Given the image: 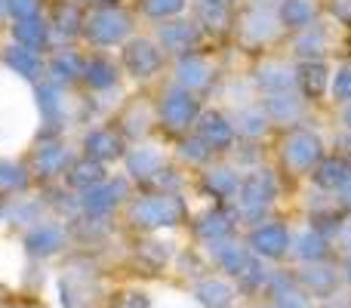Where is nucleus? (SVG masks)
Listing matches in <instances>:
<instances>
[{"instance_id": "nucleus-12", "label": "nucleus", "mask_w": 351, "mask_h": 308, "mask_svg": "<svg viewBox=\"0 0 351 308\" xmlns=\"http://www.w3.org/2000/svg\"><path fill=\"white\" fill-rule=\"evenodd\" d=\"M90 31L96 34L99 43H111V40H117V37H123V31H127V19L117 16V12H102Z\"/></svg>"}, {"instance_id": "nucleus-19", "label": "nucleus", "mask_w": 351, "mask_h": 308, "mask_svg": "<svg viewBox=\"0 0 351 308\" xmlns=\"http://www.w3.org/2000/svg\"><path fill=\"white\" fill-rule=\"evenodd\" d=\"M206 188L216 194H234L237 191V176L231 173V169H213V173H206Z\"/></svg>"}, {"instance_id": "nucleus-31", "label": "nucleus", "mask_w": 351, "mask_h": 308, "mask_svg": "<svg viewBox=\"0 0 351 308\" xmlns=\"http://www.w3.org/2000/svg\"><path fill=\"white\" fill-rule=\"evenodd\" d=\"M333 10H336V16H339L342 22H348V25H351V0H336Z\"/></svg>"}, {"instance_id": "nucleus-23", "label": "nucleus", "mask_w": 351, "mask_h": 308, "mask_svg": "<svg viewBox=\"0 0 351 308\" xmlns=\"http://www.w3.org/2000/svg\"><path fill=\"white\" fill-rule=\"evenodd\" d=\"M268 111H271L274 117H280V121H290V117L299 115V105L293 102L290 96H284V93H280V96H271V99H268Z\"/></svg>"}, {"instance_id": "nucleus-10", "label": "nucleus", "mask_w": 351, "mask_h": 308, "mask_svg": "<svg viewBox=\"0 0 351 308\" xmlns=\"http://www.w3.org/2000/svg\"><path fill=\"white\" fill-rule=\"evenodd\" d=\"M348 179H351L348 167L339 161V157H330V161H324L321 167L315 169V182L321 188H346Z\"/></svg>"}, {"instance_id": "nucleus-2", "label": "nucleus", "mask_w": 351, "mask_h": 308, "mask_svg": "<svg viewBox=\"0 0 351 308\" xmlns=\"http://www.w3.org/2000/svg\"><path fill=\"white\" fill-rule=\"evenodd\" d=\"M133 216L139 225H176V219L182 216V204L176 198H148L136 204Z\"/></svg>"}, {"instance_id": "nucleus-35", "label": "nucleus", "mask_w": 351, "mask_h": 308, "mask_svg": "<svg viewBox=\"0 0 351 308\" xmlns=\"http://www.w3.org/2000/svg\"><path fill=\"white\" fill-rule=\"evenodd\" d=\"M342 237H346V241H348V247H351V225H348L346 231H342Z\"/></svg>"}, {"instance_id": "nucleus-27", "label": "nucleus", "mask_w": 351, "mask_h": 308, "mask_svg": "<svg viewBox=\"0 0 351 308\" xmlns=\"http://www.w3.org/2000/svg\"><path fill=\"white\" fill-rule=\"evenodd\" d=\"M268 16L265 12H256V16H250V22H247V34L250 37H256V40H259V37H268L271 34V28H268Z\"/></svg>"}, {"instance_id": "nucleus-28", "label": "nucleus", "mask_w": 351, "mask_h": 308, "mask_svg": "<svg viewBox=\"0 0 351 308\" xmlns=\"http://www.w3.org/2000/svg\"><path fill=\"white\" fill-rule=\"evenodd\" d=\"M111 65H105V62H93L90 65V84H96V86H105V84H111Z\"/></svg>"}, {"instance_id": "nucleus-30", "label": "nucleus", "mask_w": 351, "mask_h": 308, "mask_svg": "<svg viewBox=\"0 0 351 308\" xmlns=\"http://www.w3.org/2000/svg\"><path fill=\"white\" fill-rule=\"evenodd\" d=\"M241 278H243V284H247V287H250V290H256V287H262V284H265V281H268V274H265V272H262V268L250 265V268H247V272H243V274H241Z\"/></svg>"}, {"instance_id": "nucleus-21", "label": "nucleus", "mask_w": 351, "mask_h": 308, "mask_svg": "<svg viewBox=\"0 0 351 308\" xmlns=\"http://www.w3.org/2000/svg\"><path fill=\"white\" fill-rule=\"evenodd\" d=\"M265 127H268V117H265V111L262 108H247L241 115V133L259 136V133H265Z\"/></svg>"}, {"instance_id": "nucleus-17", "label": "nucleus", "mask_w": 351, "mask_h": 308, "mask_svg": "<svg viewBox=\"0 0 351 308\" xmlns=\"http://www.w3.org/2000/svg\"><path fill=\"white\" fill-rule=\"evenodd\" d=\"M299 256L308 262H321L327 256V241L321 235H315V231H308V235L299 237Z\"/></svg>"}, {"instance_id": "nucleus-8", "label": "nucleus", "mask_w": 351, "mask_h": 308, "mask_svg": "<svg viewBox=\"0 0 351 308\" xmlns=\"http://www.w3.org/2000/svg\"><path fill=\"white\" fill-rule=\"evenodd\" d=\"M299 86H302L305 96H321L324 86H327V68L321 65V62H302L299 65V74H296Z\"/></svg>"}, {"instance_id": "nucleus-13", "label": "nucleus", "mask_w": 351, "mask_h": 308, "mask_svg": "<svg viewBox=\"0 0 351 308\" xmlns=\"http://www.w3.org/2000/svg\"><path fill=\"white\" fill-rule=\"evenodd\" d=\"M280 19H284V25H290V28H308L311 19H315V10H311L308 0H284Z\"/></svg>"}, {"instance_id": "nucleus-11", "label": "nucleus", "mask_w": 351, "mask_h": 308, "mask_svg": "<svg viewBox=\"0 0 351 308\" xmlns=\"http://www.w3.org/2000/svg\"><path fill=\"white\" fill-rule=\"evenodd\" d=\"M200 136H204L206 145L213 148H228L231 145V127L225 123V117L219 115H206L200 123Z\"/></svg>"}, {"instance_id": "nucleus-26", "label": "nucleus", "mask_w": 351, "mask_h": 308, "mask_svg": "<svg viewBox=\"0 0 351 308\" xmlns=\"http://www.w3.org/2000/svg\"><path fill=\"white\" fill-rule=\"evenodd\" d=\"M182 3H185V0H148L145 10L152 12V16H173V12L182 10Z\"/></svg>"}, {"instance_id": "nucleus-20", "label": "nucleus", "mask_w": 351, "mask_h": 308, "mask_svg": "<svg viewBox=\"0 0 351 308\" xmlns=\"http://www.w3.org/2000/svg\"><path fill=\"white\" fill-rule=\"evenodd\" d=\"M179 80L188 86H200L206 80V65L197 59V56H191V59H185L179 65Z\"/></svg>"}, {"instance_id": "nucleus-3", "label": "nucleus", "mask_w": 351, "mask_h": 308, "mask_svg": "<svg viewBox=\"0 0 351 308\" xmlns=\"http://www.w3.org/2000/svg\"><path fill=\"white\" fill-rule=\"evenodd\" d=\"M284 157L290 167L308 169V167H315V161L321 157V142H317V136L308 133V130H296V133H290V139H287Z\"/></svg>"}, {"instance_id": "nucleus-22", "label": "nucleus", "mask_w": 351, "mask_h": 308, "mask_svg": "<svg viewBox=\"0 0 351 308\" xmlns=\"http://www.w3.org/2000/svg\"><path fill=\"white\" fill-rule=\"evenodd\" d=\"M228 228H231V222L222 213H210V216H204V222L197 225V231L204 237H222V235H228Z\"/></svg>"}, {"instance_id": "nucleus-15", "label": "nucleus", "mask_w": 351, "mask_h": 308, "mask_svg": "<svg viewBox=\"0 0 351 308\" xmlns=\"http://www.w3.org/2000/svg\"><path fill=\"white\" fill-rule=\"evenodd\" d=\"M160 40H164L170 49H182V47H188V43L194 40V28L191 25H185V22L164 25V28H160Z\"/></svg>"}, {"instance_id": "nucleus-16", "label": "nucleus", "mask_w": 351, "mask_h": 308, "mask_svg": "<svg viewBox=\"0 0 351 308\" xmlns=\"http://www.w3.org/2000/svg\"><path fill=\"white\" fill-rule=\"evenodd\" d=\"M324 47H327V31H324L321 25H317V28L308 25V31L296 40L299 56H317V53H324Z\"/></svg>"}, {"instance_id": "nucleus-6", "label": "nucleus", "mask_w": 351, "mask_h": 308, "mask_svg": "<svg viewBox=\"0 0 351 308\" xmlns=\"http://www.w3.org/2000/svg\"><path fill=\"white\" fill-rule=\"evenodd\" d=\"M302 284L308 293H315L317 299H327L336 293V287H339V278H336L333 268L327 265H311L302 272Z\"/></svg>"}, {"instance_id": "nucleus-5", "label": "nucleus", "mask_w": 351, "mask_h": 308, "mask_svg": "<svg viewBox=\"0 0 351 308\" xmlns=\"http://www.w3.org/2000/svg\"><path fill=\"white\" fill-rule=\"evenodd\" d=\"M160 115H164V121L170 127H188L194 121V115H197V102L188 93L173 90V93H167L164 105H160Z\"/></svg>"}, {"instance_id": "nucleus-9", "label": "nucleus", "mask_w": 351, "mask_h": 308, "mask_svg": "<svg viewBox=\"0 0 351 308\" xmlns=\"http://www.w3.org/2000/svg\"><path fill=\"white\" fill-rule=\"evenodd\" d=\"M194 293H197V303L206 308H228L231 299H234V293L225 281H204Z\"/></svg>"}, {"instance_id": "nucleus-25", "label": "nucleus", "mask_w": 351, "mask_h": 308, "mask_svg": "<svg viewBox=\"0 0 351 308\" xmlns=\"http://www.w3.org/2000/svg\"><path fill=\"white\" fill-rule=\"evenodd\" d=\"M333 96L339 102H351V68H339L333 78Z\"/></svg>"}, {"instance_id": "nucleus-7", "label": "nucleus", "mask_w": 351, "mask_h": 308, "mask_svg": "<svg viewBox=\"0 0 351 308\" xmlns=\"http://www.w3.org/2000/svg\"><path fill=\"white\" fill-rule=\"evenodd\" d=\"M127 65L133 68V74H139V78H148V74H152L154 68L160 65V56H158V49H154L152 43L139 40V43H133V47L127 49Z\"/></svg>"}, {"instance_id": "nucleus-32", "label": "nucleus", "mask_w": 351, "mask_h": 308, "mask_svg": "<svg viewBox=\"0 0 351 308\" xmlns=\"http://www.w3.org/2000/svg\"><path fill=\"white\" fill-rule=\"evenodd\" d=\"M342 123L351 130V102H346V108H342Z\"/></svg>"}, {"instance_id": "nucleus-4", "label": "nucleus", "mask_w": 351, "mask_h": 308, "mask_svg": "<svg viewBox=\"0 0 351 308\" xmlns=\"http://www.w3.org/2000/svg\"><path fill=\"white\" fill-rule=\"evenodd\" d=\"M256 253L265 256V259H278L284 256V250L290 247V235H287L284 225H262V228L253 231V241Z\"/></svg>"}, {"instance_id": "nucleus-14", "label": "nucleus", "mask_w": 351, "mask_h": 308, "mask_svg": "<svg viewBox=\"0 0 351 308\" xmlns=\"http://www.w3.org/2000/svg\"><path fill=\"white\" fill-rule=\"evenodd\" d=\"M219 265L225 268V272L231 274H243L250 268V256L243 247H234V244H225V247H219Z\"/></svg>"}, {"instance_id": "nucleus-34", "label": "nucleus", "mask_w": 351, "mask_h": 308, "mask_svg": "<svg viewBox=\"0 0 351 308\" xmlns=\"http://www.w3.org/2000/svg\"><path fill=\"white\" fill-rule=\"evenodd\" d=\"M346 200H348V204H351V179L346 182Z\"/></svg>"}, {"instance_id": "nucleus-1", "label": "nucleus", "mask_w": 351, "mask_h": 308, "mask_svg": "<svg viewBox=\"0 0 351 308\" xmlns=\"http://www.w3.org/2000/svg\"><path fill=\"white\" fill-rule=\"evenodd\" d=\"M274 198V176L259 169V173L247 176L241 185V210L247 216H259Z\"/></svg>"}, {"instance_id": "nucleus-29", "label": "nucleus", "mask_w": 351, "mask_h": 308, "mask_svg": "<svg viewBox=\"0 0 351 308\" xmlns=\"http://www.w3.org/2000/svg\"><path fill=\"white\" fill-rule=\"evenodd\" d=\"M278 308H308V303L293 290H280L278 293Z\"/></svg>"}, {"instance_id": "nucleus-24", "label": "nucleus", "mask_w": 351, "mask_h": 308, "mask_svg": "<svg viewBox=\"0 0 351 308\" xmlns=\"http://www.w3.org/2000/svg\"><path fill=\"white\" fill-rule=\"evenodd\" d=\"M130 167H133V173H139V176H152V173H158L160 157L154 152H136L130 157Z\"/></svg>"}, {"instance_id": "nucleus-18", "label": "nucleus", "mask_w": 351, "mask_h": 308, "mask_svg": "<svg viewBox=\"0 0 351 308\" xmlns=\"http://www.w3.org/2000/svg\"><path fill=\"white\" fill-rule=\"evenodd\" d=\"M262 86L265 90H274V93H280V90H287L290 86V80H293V74H290V68H284V65H268V68H262Z\"/></svg>"}, {"instance_id": "nucleus-33", "label": "nucleus", "mask_w": 351, "mask_h": 308, "mask_svg": "<svg viewBox=\"0 0 351 308\" xmlns=\"http://www.w3.org/2000/svg\"><path fill=\"white\" fill-rule=\"evenodd\" d=\"M346 278H348V284H351V256H348V262H346Z\"/></svg>"}]
</instances>
